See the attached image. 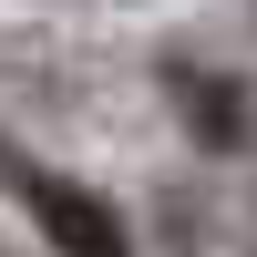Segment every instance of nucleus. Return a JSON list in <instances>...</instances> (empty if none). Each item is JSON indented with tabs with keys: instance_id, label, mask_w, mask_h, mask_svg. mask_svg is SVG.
<instances>
[{
	"instance_id": "obj_2",
	"label": "nucleus",
	"mask_w": 257,
	"mask_h": 257,
	"mask_svg": "<svg viewBox=\"0 0 257 257\" xmlns=\"http://www.w3.org/2000/svg\"><path fill=\"white\" fill-rule=\"evenodd\" d=\"M185 103H196V134L206 144H237L247 123H237V93H216V82H185Z\"/></svg>"
},
{
	"instance_id": "obj_1",
	"label": "nucleus",
	"mask_w": 257,
	"mask_h": 257,
	"mask_svg": "<svg viewBox=\"0 0 257 257\" xmlns=\"http://www.w3.org/2000/svg\"><path fill=\"white\" fill-rule=\"evenodd\" d=\"M31 226L52 237L62 257H123V226L93 185H62V175H31Z\"/></svg>"
}]
</instances>
